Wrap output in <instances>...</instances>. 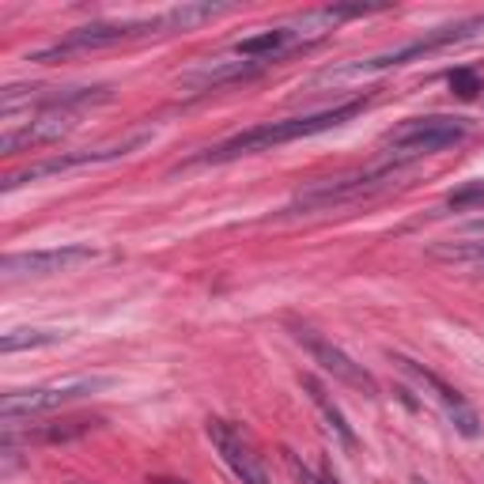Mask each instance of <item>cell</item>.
Listing matches in <instances>:
<instances>
[{
  "mask_svg": "<svg viewBox=\"0 0 484 484\" xmlns=\"http://www.w3.org/2000/svg\"><path fill=\"white\" fill-rule=\"evenodd\" d=\"M360 110H364V103H345V107L322 110V114H307V118H284V121L253 125V129H246L232 140H223L220 148H212L205 160L209 163H227V160H239V156H258V151H269V148H280V144H292L299 137H314V133L334 129V125H345Z\"/></svg>",
  "mask_w": 484,
  "mask_h": 484,
  "instance_id": "obj_1",
  "label": "cell"
},
{
  "mask_svg": "<svg viewBox=\"0 0 484 484\" xmlns=\"http://www.w3.org/2000/svg\"><path fill=\"white\" fill-rule=\"evenodd\" d=\"M103 386H107V378H68V382H49V386H35V390H12L0 397V417L15 424L23 417L54 413V409H65V405L80 401Z\"/></svg>",
  "mask_w": 484,
  "mask_h": 484,
  "instance_id": "obj_2",
  "label": "cell"
},
{
  "mask_svg": "<svg viewBox=\"0 0 484 484\" xmlns=\"http://www.w3.org/2000/svg\"><path fill=\"white\" fill-rule=\"evenodd\" d=\"M466 137V121L462 118H413L405 121L397 133L386 137L390 151H394V163H409L420 156H431V151H443L450 144H458Z\"/></svg>",
  "mask_w": 484,
  "mask_h": 484,
  "instance_id": "obj_3",
  "label": "cell"
},
{
  "mask_svg": "<svg viewBox=\"0 0 484 484\" xmlns=\"http://www.w3.org/2000/svg\"><path fill=\"white\" fill-rule=\"evenodd\" d=\"M148 31H163L160 15H156V19H144V23H88V27L68 31L61 42L38 49L31 61L54 65V61H65V57H72V54H88V49L118 46V42H125V38H137V35H148Z\"/></svg>",
  "mask_w": 484,
  "mask_h": 484,
  "instance_id": "obj_4",
  "label": "cell"
},
{
  "mask_svg": "<svg viewBox=\"0 0 484 484\" xmlns=\"http://www.w3.org/2000/svg\"><path fill=\"white\" fill-rule=\"evenodd\" d=\"M397 170H401V163H390V167H378V170H367V174L337 178V182H318L307 193H299L295 209H334V205H345V201L371 197L378 190H386L397 178Z\"/></svg>",
  "mask_w": 484,
  "mask_h": 484,
  "instance_id": "obj_5",
  "label": "cell"
},
{
  "mask_svg": "<svg viewBox=\"0 0 484 484\" xmlns=\"http://www.w3.org/2000/svg\"><path fill=\"white\" fill-rule=\"evenodd\" d=\"M209 439L212 447L220 450V458L227 462V469H232L242 484H273L265 462H262V454L253 450V443L242 436L239 427L232 424H223V420H209Z\"/></svg>",
  "mask_w": 484,
  "mask_h": 484,
  "instance_id": "obj_6",
  "label": "cell"
},
{
  "mask_svg": "<svg viewBox=\"0 0 484 484\" xmlns=\"http://www.w3.org/2000/svg\"><path fill=\"white\" fill-rule=\"evenodd\" d=\"M292 334H295V341L303 345V348H307L311 355H314V360L329 371V375H334V378H341L345 382V386H352V390H364L367 397H375L378 394V382L364 371V364H355V360H348V355L337 348V345H329L322 334H314V329L311 325H292Z\"/></svg>",
  "mask_w": 484,
  "mask_h": 484,
  "instance_id": "obj_7",
  "label": "cell"
},
{
  "mask_svg": "<svg viewBox=\"0 0 484 484\" xmlns=\"http://www.w3.org/2000/svg\"><path fill=\"white\" fill-rule=\"evenodd\" d=\"M88 262H95L91 246H49V250L8 253V258L0 262V273L5 276H54V273H68Z\"/></svg>",
  "mask_w": 484,
  "mask_h": 484,
  "instance_id": "obj_8",
  "label": "cell"
},
{
  "mask_svg": "<svg viewBox=\"0 0 484 484\" xmlns=\"http://www.w3.org/2000/svg\"><path fill=\"white\" fill-rule=\"evenodd\" d=\"M72 129H76V110H68V107H49L35 121L23 125V129H8L5 140H0V151H8V156H12V151H19V148L54 144V140H61Z\"/></svg>",
  "mask_w": 484,
  "mask_h": 484,
  "instance_id": "obj_9",
  "label": "cell"
},
{
  "mask_svg": "<svg viewBox=\"0 0 484 484\" xmlns=\"http://www.w3.org/2000/svg\"><path fill=\"white\" fill-rule=\"evenodd\" d=\"M140 144H144V137L125 140V144H114V148H103V151H76V156H57V160L35 163V167H27V170L12 174L8 182H5V190H15V186H23V182H38V178H49V174H65V170H72V167H88V163H103V160L129 156V151L140 148Z\"/></svg>",
  "mask_w": 484,
  "mask_h": 484,
  "instance_id": "obj_10",
  "label": "cell"
},
{
  "mask_svg": "<svg viewBox=\"0 0 484 484\" xmlns=\"http://www.w3.org/2000/svg\"><path fill=\"white\" fill-rule=\"evenodd\" d=\"M405 371H409L417 382H424V386H431V390H436V397L447 405V413H450V420H454V427L458 431H462V436L466 439H473L477 436V431H480V420H477V413L469 409V405H466V397L462 394H458V390H450L447 386V382L439 378V375H431V371H424V367H417L413 360H397Z\"/></svg>",
  "mask_w": 484,
  "mask_h": 484,
  "instance_id": "obj_11",
  "label": "cell"
},
{
  "mask_svg": "<svg viewBox=\"0 0 484 484\" xmlns=\"http://www.w3.org/2000/svg\"><path fill=\"white\" fill-rule=\"evenodd\" d=\"M299 382H303V390H307V394H311V401H314V405H318V409H322V417H325V427H329V431H334V436H337V439H341L345 447H355V431L348 427V420H345V413L337 409V405H334V401H329V397H325V390L318 386V382H314L311 375H303Z\"/></svg>",
  "mask_w": 484,
  "mask_h": 484,
  "instance_id": "obj_12",
  "label": "cell"
},
{
  "mask_svg": "<svg viewBox=\"0 0 484 484\" xmlns=\"http://www.w3.org/2000/svg\"><path fill=\"white\" fill-rule=\"evenodd\" d=\"M280 49H292L288 42V31L284 27H273V31H262V35H250L235 46V54L246 57V61H265L273 54H280Z\"/></svg>",
  "mask_w": 484,
  "mask_h": 484,
  "instance_id": "obj_13",
  "label": "cell"
},
{
  "mask_svg": "<svg viewBox=\"0 0 484 484\" xmlns=\"http://www.w3.org/2000/svg\"><path fill=\"white\" fill-rule=\"evenodd\" d=\"M103 420H88V417H76V420H61V424H46L42 431H38V439H46V443H68V439H80V436H88V431H95Z\"/></svg>",
  "mask_w": 484,
  "mask_h": 484,
  "instance_id": "obj_14",
  "label": "cell"
},
{
  "mask_svg": "<svg viewBox=\"0 0 484 484\" xmlns=\"http://www.w3.org/2000/svg\"><path fill=\"white\" fill-rule=\"evenodd\" d=\"M65 334H54V329H12V334H5V341H0V348H5L8 355L19 352V348H42V345H57Z\"/></svg>",
  "mask_w": 484,
  "mask_h": 484,
  "instance_id": "obj_15",
  "label": "cell"
},
{
  "mask_svg": "<svg viewBox=\"0 0 484 484\" xmlns=\"http://www.w3.org/2000/svg\"><path fill=\"white\" fill-rule=\"evenodd\" d=\"M447 84H450V91H454L458 98H477V91H480V80H477L473 68H454V72L447 76Z\"/></svg>",
  "mask_w": 484,
  "mask_h": 484,
  "instance_id": "obj_16",
  "label": "cell"
},
{
  "mask_svg": "<svg viewBox=\"0 0 484 484\" xmlns=\"http://www.w3.org/2000/svg\"><path fill=\"white\" fill-rule=\"evenodd\" d=\"M450 209H484V182H473V186H462L447 197Z\"/></svg>",
  "mask_w": 484,
  "mask_h": 484,
  "instance_id": "obj_17",
  "label": "cell"
},
{
  "mask_svg": "<svg viewBox=\"0 0 484 484\" xmlns=\"http://www.w3.org/2000/svg\"><path fill=\"white\" fill-rule=\"evenodd\" d=\"M151 484H190V480H170V477H151Z\"/></svg>",
  "mask_w": 484,
  "mask_h": 484,
  "instance_id": "obj_18",
  "label": "cell"
},
{
  "mask_svg": "<svg viewBox=\"0 0 484 484\" xmlns=\"http://www.w3.org/2000/svg\"><path fill=\"white\" fill-rule=\"evenodd\" d=\"M322 484H341V480H337L334 473H325V477H322Z\"/></svg>",
  "mask_w": 484,
  "mask_h": 484,
  "instance_id": "obj_19",
  "label": "cell"
}]
</instances>
